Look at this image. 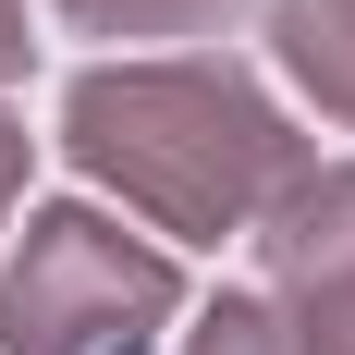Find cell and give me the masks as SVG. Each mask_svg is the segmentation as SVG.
<instances>
[{
  "label": "cell",
  "instance_id": "obj_7",
  "mask_svg": "<svg viewBox=\"0 0 355 355\" xmlns=\"http://www.w3.org/2000/svg\"><path fill=\"white\" fill-rule=\"evenodd\" d=\"M12 172H25V135H12V123H0V196H12Z\"/></svg>",
  "mask_w": 355,
  "mask_h": 355
},
{
  "label": "cell",
  "instance_id": "obj_4",
  "mask_svg": "<svg viewBox=\"0 0 355 355\" xmlns=\"http://www.w3.org/2000/svg\"><path fill=\"white\" fill-rule=\"evenodd\" d=\"M73 25H98V37H196V25H220L233 0H62Z\"/></svg>",
  "mask_w": 355,
  "mask_h": 355
},
{
  "label": "cell",
  "instance_id": "obj_5",
  "mask_svg": "<svg viewBox=\"0 0 355 355\" xmlns=\"http://www.w3.org/2000/svg\"><path fill=\"white\" fill-rule=\"evenodd\" d=\"M196 355H306V343H294V319H282V306H220Z\"/></svg>",
  "mask_w": 355,
  "mask_h": 355
},
{
  "label": "cell",
  "instance_id": "obj_6",
  "mask_svg": "<svg viewBox=\"0 0 355 355\" xmlns=\"http://www.w3.org/2000/svg\"><path fill=\"white\" fill-rule=\"evenodd\" d=\"M25 62V0H0V73Z\"/></svg>",
  "mask_w": 355,
  "mask_h": 355
},
{
  "label": "cell",
  "instance_id": "obj_2",
  "mask_svg": "<svg viewBox=\"0 0 355 355\" xmlns=\"http://www.w3.org/2000/svg\"><path fill=\"white\" fill-rule=\"evenodd\" d=\"M159 319H172V257L123 245L98 209L25 220V257L0 282V343L12 355H147Z\"/></svg>",
  "mask_w": 355,
  "mask_h": 355
},
{
  "label": "cell",
  "instance_id": "obj_1",
  "mask_svg": "<svg viewBox=\"0 0 355 355\" xmlns=\"http://www.w3.org/2000/svg\"><path fill=\"white\" fill-rule=\"evenodd\" d=\"M73 159L98 184H123L159 233H233L294 184V135L270 123L245 73L220 62H135L73 86Z\"/></svg>",
  "mask_w": 355,
  "mask_h": 355
},
{
  "label": "cell",
  "instance_id": "obj_3",
  "mask_svg": "<svg viewBox=\"0 0 355 355\" xmlns=\"http://www.w3.org/2000/svg\"><path fill=\"white\" fill-rule=\"evenodd\" d=\"M282 62L355 123V0H282Z\"/></svg>",
  "mask_w": 355,
  "mask_h": 355
}]
</instances>
